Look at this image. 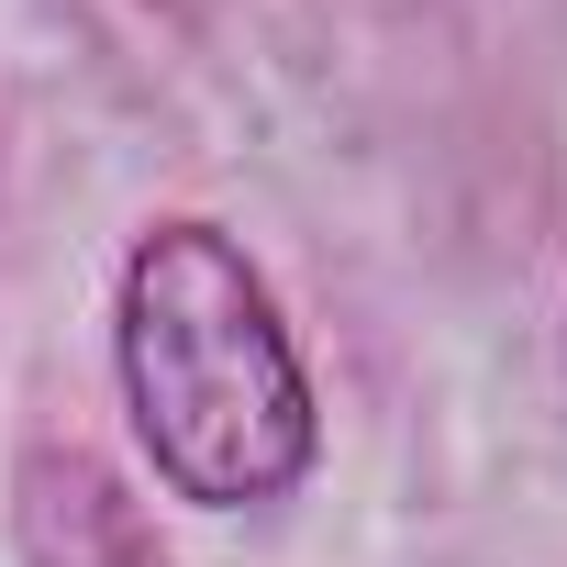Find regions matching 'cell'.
<instances>
[{
  "label": "cell",
  "mask_w": 567,
  "mask_h": 567,
  "mask_svg": "<svg viewBox=\"0 0 567 567\" xmlns=\"http://www.w3.org/2000/svg\"><path fill=\"white\" fill-rule=\"evenodd\" d=\"M112 379L134 456L189 512H278L323 467V390L267 267L212 212H156L112 267Z\"/></svg>",
  "instance_id": "obj_1"
},
{
  "label": "cell",
  "mask_w": 567,
  "mask_h": 567,
  "mask_svg": "<svg viewBox=\"0 0 567 567\" xmlns=\"http://www.w3.org/2000/svg\"><path fill=\"white\" fill-rule=\"evenodd\" d=\"M12 556L23 567H178L134 478L79 434H34L12 456Z\"/></svg>",
  "instance_id": "obj_2"
}]
</instances>
